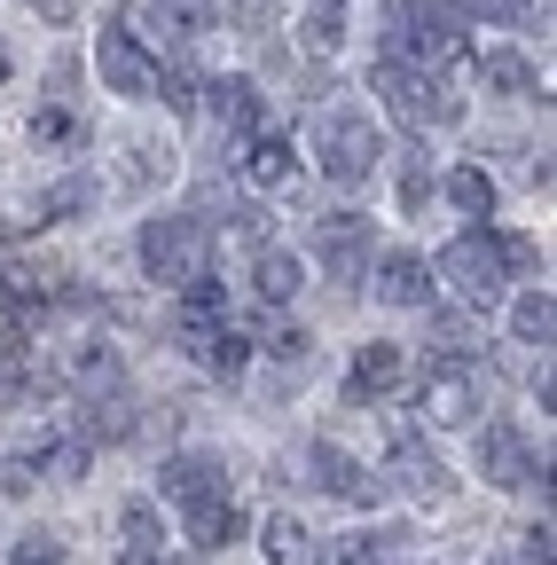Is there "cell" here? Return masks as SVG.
<instances>
[{
  "label": "cell",
  "mask_w": 557,
  "mask_h": 565,
  "mask_svg": "<svg viewBox=\"0 0 557 565\" xmlns=\"http://www.w3.org/2000/svg\"><path fill=\"white\" fill-rule=\"evenodd\" d=\"M142 267L165 291H189V282H204V267H213V228H204L196 212H165V221L142 228Z\"/></svg>",
  "instance_id": "cell-1"
},
{
  "label": "cell",
  "mask_w": 557,
  "mask_h": 565,
  "mask_svg": "<svg viewBox=\"0 0 557 565\" xmlns=\"http://www.w3.org/2000/svg\"><path fill=\"white\" fill-rule=\"evenodd\" d=\"M314 158H322L330 181L362 189V181L377 173V158H385V141H377V126H369L362 110H322V126H314Z\"/></svg>",
  "instance_id": "cell-2"
},
{
  "label": "cell",
  "mask_w": 557,
  "mask_h": 565,
  "mask_svg": "<svg viewBox=\"0 0 557 565\" xmlns=\"http://www.w3.org/2000/svg\"><path fill=\"white\" fill-rule=\"evenodd\" d=\"M440 275H448V291H456L463 307H495V299H503V275H511V259H503V236H486V228H463V236L440 252Z\"/></svg>",
  "instance_id": "cell-3"
},
{
  "label": "cell",
  "mask_w": 557,
  "mask_h": 565,
  "mask_svg": "<svg viewBox=\"0 0 557 565\" xmlns=\"http://www.w3.org/2000/svg\"><path fill=\"white\" fill-rule=\"evenodd\" d=\"M377 95H385V110L400 126H448V118H463L456 87L432 79V71H416V63H377Z\"/></svg>",
  "instance_id": "cell-4"
},
{
  "label": "cell",
  "mask_w": 557,
  "mask_h": 565,
  "mask_svg": "<svg viewBox=\"0 0 557 565\" xmlns=\"http://www.w3.org/2000/svg\"><path fill=\"white\" fill-rule=\"evenodd\" d=\"M95 63H103V87L110 95H133V103L158 95V71H165L142 40H133V17H110V32L95 40Z\"/></svg>",
  "instance_id": "cell-5"
},
{
  "label": "cell",
  "mask_w": 557,
  "mask_h": 565,
  "mask_svg": "<svg viewBox=\"0 0 557 565\" xmlns=\"http://www.w3.org/2000/svg\"><path fill=\"white\" fill-rule=\"evenodd\" d=\"M416 408H425V424H471L479 416V370L456 362V353H440L425 370V385H416Z\"/></svg>",
  "instance_id": "cell-6"
},
{
  "label": "cell",
  "mask_w": 557,
  "mask_h": 565,
  "mask_svg": "<svg viewBox=\"0 0 557 565\" xmlns=\"http://www.w3.org/2000/svg\"><path fill=\"white\" fill-rule=\"evenodd\" d=\"M314 252H322V267L345 282V291H354L362 267H369V221H362V212H330L322 236H314Z\"/></svg>",
  "instance_id": "cell-7"
},
{
  "label": "cell",
  "mask_w": 557,
  "mask_h": 565,
  "mask_svg": "<svg viewBox=\"0 0 557 565\" xmlns=\"http://www.w3.org/2000/svg\"><path fill=\"white\" fill-rule=\"evenodd\" d=\"M385 471H393L385 487H393V494H416V503H448V494H456V479L440 471V456H432V448H416V440H400Z\"/></svg>",
  "instance_id": "cell-8"
},
{
  "label": "cell",
  "mask_w": 557,
  "mask_h": 565,
  "mask_svg": "<svg viewBox=\"0 0 557 565\" xmlns=\"http://www.w3.org/2000/svg\"><path fill=\"white\" fill-rule=\"evenodd\" d=\"M63 267L47 252H24V244H0V299H55Z\"/></svg>",
  "instance_id": "cell-9"
},
{
  "label": "cell",
  "mask_w": 557,
  "mask_h": 565,
  "mask_svg": "<svg viewBox=\"0 0 557 565\" xmlns=\"http://www.w3.org/2000/svg\"><path fill=\"white\" fill-rule=\"evenodd\" d=\"M314 479H322V494H338V503H377L385 494V479H369L338 440H314Z\"/></svg>",
  "instance_id": "cell-10"
},
{
  "label": "cell",
  "mask_w": 557,
  "mask_h": 565,
  "mask_svg": "<svg viewBox=\"0 0 557 565\" xmlns=\"http://www.w3.org/2000/svg\"><path fill=\"white\" fill-rule=\"evenodd\" d=\"M479 471L495 479V487H526L542 463H534V448L511 433V424H486V433H479Z\"/></svg>",
  "instance_id": "cell-11"
},
{
  "label": "cell",
  "mask_w": 557,
  "mask_h": 565,
  "mask_svg": "<svg viewBox=\"0 0 557 565\" xmlns=\"http://www.w3.org/2000/svg\"><path fill=\"white\" fill-rule=\"evenodd\" d=\"M408 377V353L393 345V338H369V345H354V377H345V393L354 401H377V393H393Z\"/></svg>",
  "instance_id": "cell-12"
},
{
  "label": "cell",
  "mask_w": 557,
  "mask_h": 565,
  "mask_svg": "<svg viewBox=\"0 0 557 565\" xmlns=\"http://www.w3.org/2000/svg\"><path fill=\"white\" fill-rule=\"evenodd\" d=\"M244 181H251L259 196H283V189L299 181V158H291V134H259L251 150H244Z\"/></svg>",
  "instance_id": "cell-13"
},
{
  "label": "cell",
  "mask_w": 557,
  "mask_h": 565,
  "mask_svg": "<svg viewBox=\"0 0 557 565\" xmlns=\"http://www.w3.org/2000/svg\"><path fill=\"white\" fill-rule=\"evenodd\" d=\"M165 494H173L181 511H196V503H213V494H228V471L213 456H173L165 463Z\"/></svg>",
  "instance_id": "cell-14"
},
{
  "label": "cell",
  "mask_w": 557,
  "mask_h": 565,
  "mask_svg": "<svg viewBox=\"0 0 557 565\" xmlns=\"http://www.w3.org/2000/svg\"><path fill=\"white\" fill-rule=\"evenodd\" d=\"M377 299H385V307H425V299H432V267L416 259V252H393V259L377 267Z\"/></svg>",
  "instance_id": "cell-15"
},
{
  "label": "cell",
  "mask_w": 557,
  "mask_h": 565,
  "mask_svg": "<svg viewBox=\"0 0 557 565\" xmlns=\"http://www.w3.org/2000/svg\"><path fill=\"white\" fill-rule=\"evenodd\" d=\"M236 534H244L236 494H213V503H196V511H189V542H196V550H228Z\"/></svg>",
  "instance_id": "cell-16"
},
{
  "label": "cell",
  "mask_w": 557,
  "mask_h": 565,
  "mask_svg": "<svg viewBox=\"0 0 557 565\" xmlns=\"http://www.w3.org/2000/svg\"><path fill=\"white\" fill-rule=\"evenodd\" d=\"M251 299H259V307H291V299H299V259L267 244L259 267H251Z\"/></svg>",
  "instance_id": "cell-17"
},
{
  "label": "cell",
  "mask_w": 557,
  "mask_h": 565,
  "mask_svg": "<svg viewBox=\"0 0 557 565\" xmlns=\"http://www.w3.org/2000/svg\"><path fill=\"white\" fill-rule=\"evenodd\" d=\"M267 557H275V565H322V542H314L307 519L283 511V519H267Z\"/></svg>",
  "instance_id": "cell-18"
},
{
  "label": "cell",
  "mask_w": 557,
  "mask_h": 565,
  "mask_svg": "<svg viewBox=\"0 0 557 565\" xmlns=\"http://www.w3.org/2000/svg\"><path fill=\"white\" fill-rule=\"evenodd\" d=\"M204 95H213V118H221L228 134H251V126H259V87H251V79H213Z\"/></svg>",
  "instance_id": "cell-19"
},
{
  "label": "cell",
  "mask_w": 557,
  "mask_h": 565,
  "mask_svg": "<svg viewBox=\"0 0 557 565\" xmlns=\"http://www.w3.org/2000/svg\"><path fill=\"white\" fill-rule=\"evenodd\" d=\"M118 565H173L165 557V534H158V511L150 503H126V557Z\"/></svg>",
  "instance_id": "cell-20"
},
{
  "label": "cell",
  "mask_w": 557,
  "mask_h": 565,
  "mask_svg": "<svg viewBox=\"0 0 557 565\" xmlns=\"http://www.w3.org/2000/svg\"><path fill=\"white\" fill-rule=\"evenodd\" d=\"M79 433H87V440H126V433H133V401H126V385H118V393H87Z\"/></svg>",
  "instance_id": "cell-21"
},
{
  "label": "cell",
  "mask_w": 557,
  "mask_h": 565,
  "mask_svg": "<svg viewBox=\"0 0 557 565\" xmlns=\"http://www.w3.org/2000/svg\"><path fill=\"white\" fill-rule=\"evenodd\" d=\"M549 330H557L549 291H518V307H511V338H518V345H549Z\"/></svg>",
  "instance_id": "cell-22"
},
{
  "label": "cell",
  "mask_w": 557,
  "mask_h": 565,
  "mask_svg": "<svg viewBox=\"0 0 557 565\" xmlns=\"http://www.w3.org/2000/svg\"><path fill=\"white\" fill-rule=\"evenodd\" d=\"M479 79L495 87V95H534V63L511 55V47H495V55H479Z\"/></svg>",
  "instance_id": "cell-23"
},
{
  "label": "cell",
  "mask_w": 557,
  "mask_h": 565,
  "mask_svg": "<svg viewBox=\"0 0 557 565\" xmlns=\"http://www.w3.org/2000/svg\"><path fill=\"white\" fill-rule=\"evenodd\" d=\"M448 204H456V212H479V221H486V212H495V173L456 166V173H448Z\"/></svg>",
  "instance_id": "cell-24"
},
{
  "label": "cell",
  "mask_w": 557,
  "mask_h": 565,
  "mask_svg": "<svg viewBox=\"0 0 557 565\" xmlns=\"http://www.w3.org/2000/svg\"><path fill=\"white\" fill-rule=\"evenodd\" d=\"M307 47L338 55L345 47V0H307Z\"/></svg>",
  "instance_id": "cell-25"
},
{
  "label": "cell",
  "mask_w": 557,
  "mask_h": 565,
  "mask_svg": "<svg viewBox=\"0 0 557 565\" xmlns=\"http://www.w3.org/2000/svg\"><path fill=\"white\" fill-rule=\"evenodd\" d=\"M416 17H425L416 0H385V47H393V63L416 55Z\"/></svg>",
  "instance_id": "cell-26"
},
{
  "label": "cell",
  "mask_w": 557,
  "mask_h": 565,
  "mask_svg": "<svg viewBox=\"0 0 557 565\" xmlns=\"http://www.w3.org/2000/svg\"><path fill=\"white\" fill-rule=\"evenodd\" d=\"M32 141H40V150H79L87 126H79L72 110H40V118H32Z\"/></svg>",
  "instance_id": "cell-27"
},
{
  "label": "cell",
  "mask_w": 557,
  "mask_h": 565,
  "mask_svg": "<svg viewBox=\"0 0 557 565\" xmlns=\"http://www.w3.org/2000/svg\"><path fill=\"white\" fill-rule=\"evenodd\" d=\"M196 353H204V362H213V370H221V377H236V370H244V362H251V338H236V330H228V322H221V330H213V338H204V345H196Z\"/></svg>",
  "instance_id": "cell-28"
},
{
  "label": "cell",
  "mask_w": 557,
  "mask_h": 565,
  "mask_svg": "<svg viewBox=\"0 0 557 565\" xmlns=\"http://www.w3.org/2000/svg\"><path fill=\"white\" fill-rule=\"evenodd\" d=\"M150 9L165 17V32H173V40H189V32L213 24V0H150Z\"/></svg>",
  "instance_id": "cell-29"
},
{
  "label": "cell",
  "mask_w": 557,
  "mask_h": 565,
  "mask_svg": "<svg viewBox=\"0 0 557 565\" xmlns=\"http://www.w3.org/2000/svg\"><path fill=\"white\" fill-rule=\"evenodd\" d=\"M87 204H95V181H55L40 196V221H72V212H87Z\"/></svg>",
  "instance_id": "cell-30"
},
{
  "label": "cell",
  "mask_w": 557,
  "mask_h": 565,
  "mask_svg": "<svg viewBox=\"0 0 557 565\" xmlns=\"http://www.w3.org/2000/svg\"><path fill=\"white\" fill-rule=\"evenodd\" d=\"M463 9L495 17V24H534V17H542V0H463Z\"/></svg>",
  "instance_id": "cell-31"
},
{
  "label": "cell",
  "mask_w": 557,
  "mask_h": 565,
  "mask_svg": "<svg viewBox=\"0 0 557 565\" xmlns=\"http://www.w3.org/2000/svg\"><path fill=\"white\" fill-rule=\"evenodd\" d=\"M425 196H432V166H425V150H416V158L400 166V204L416 212V204H425Z\"/></svg>",
  "instance_id": "cell-32"
},
{
  "label": "cell",
  "mask_w": 557,
  "mask_h": 565,
  "mask_svg": "<svg viewBox=\"0 0 557 565\" xmlns=\"http://www.w3.org/2000/svg\"><path fill=\"white\" fill-rule=\"evenodd\" d=\"M9 565H63V542H55V534H24V542L9 550Z\"/></svg>",
  "instance_id": "cell-33"
},
{
  "label": "cell",
  "mask_w": 557,
  "mask_h": 565,
  "mask_svg": "<svg viewBox=\"0 0 557 565\" xmlns=\"http://www.w3.org/2000/svg\"><path fill=\"white\" fill-rule=\"evenodd\" d=\"M267 353H275V362H291V370H299L307 353H314V338H307V330L291 322V330H275V338H267Z\"/></svg>",
  "instance_id": "cell-34"
},
{
  "label": "cell",
  "mask_w": 557,
  "mask_h": 565,
  "mask_svg": "<svg viewBox=\"0 0 557 565\" xmlns=\"http://www.w3.org/2000/svg\"><path fill=\"white\" fill-rule=\"evenodd\" d=\"M47 471H55V479H79V471H87V440H63V448L47 456Z\"/></svg>",
  "instance_id": "cell-35"
},
{
  "label": "cell",
  "mask_w": 557,
  "mask_h": 565,
  "mask_svg": "<svg viewBox=\"0 0 557 565\" xmlns=\"http://www.w3.org/2000/svg\"><path fill=\"white\" fill-rule=\"evenodd\" d=\"M557 557V542H549V519L542 526H526V565H549Z\"/></svg>",
  "instance_id": "cell-36"
},
{
  "label": "cell",
  "mask_w": 557,
  "mask_h": 565,
  "mask_svg": "<svg viewBox=\"0 0 557 565\" xmlns=\"http://www.w3.org/2000/svg\"><path fill=\"white\" fill-rule=\"evenodd\" d=\"M24 9H40L47 24H72V0H24Z\"/></svg>",
  "instance_id": "cell-37"
},
{
  "label": "cell",
  "mask_w": 557,
  "mask_h": 565,
  "mask_svg": "<svg viewBox=\"0 0 557 565\" xmlns=\"http://www.w3.org/2000/svg\"><path fill=\"white\" fill-rule=\"evenodd\" d=\"M0 79H9V55H0Z\"/></svg>",
  "instance_id": "cell-38"
}]
</instances>
